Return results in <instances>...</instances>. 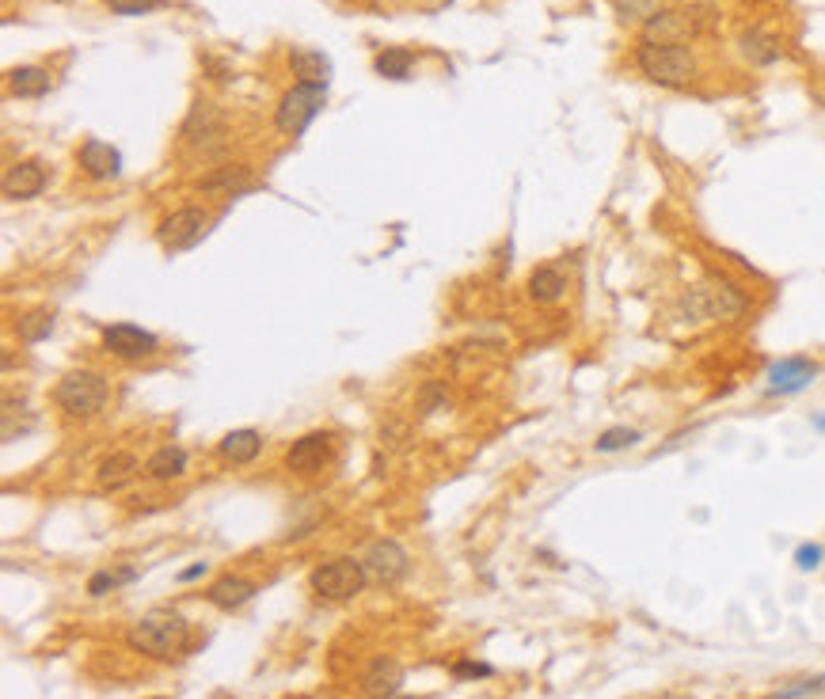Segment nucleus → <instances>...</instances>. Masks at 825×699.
I'll use <instances>...</instances> for the list:
<instances>
[{"label":"nucleus","mask_w":825,"mask_h":699,"mask_svg":"<svg viewBox=\"0 0 825 699\" xmlns=\"http://www.w3.org/2000/svg\"><path fill=\"white\" fill-rule=\"evenodd\" d=\"M749 308V297L719 274H708L704 282L689 285L681 293V316L689 323H734L742 320Z\"/></svg>","instance_id":"nucleus-1"},{"label":"nucleus","mask_w":825,"mask_h":699,"mask_svg":"<svg viewBox=\"0 0 825 699\" xmlns=\"http://www.w3.org/2000/svg\"><path fill=\"white\" fill-rule=\"evenodd\" d=\"M191 643V624L172 612V608H153L149 616H141L130 631H126V646L134 654L156 658V662H172L175 654H183Z\"/></svg>","instance_id":"nucleus-2"},{"label":"nucleus","mask_w":825,"mask_h":699,"mask_svg":"<svg viewBox=\"0 0 825 699\" xmlns=\"http://www.w3.org/2000/svg\"><path fill=\"white\" fill-rule=\"evenodd\" d=\"M635 65L658 88H689L700 73L689 46H670V42H639Z\"/></svg>","instance_id":"nucleus-3"},{"label":"nucleus","mask_w":825,"mask_h":699,"mask_svg":"<svg viewBox=\"0 0 825 699\" xmlns=\"http://www.w3.org/2000/svg\"><path fill=\"white\" fill-rule=\"evenodd\" d=\"M54 399L69 418H96L111 399V384L92 369H73L58 380Z\"/></svg>","instance_id":"nucleus-4"},{"label":"nucleus","mask_w":825,"mask_h":699,"mask_svg":"<svg viewBox=\"0 0 825 699\" xmlns=\"http://www.w3.org/2000/svg\"><path fill=\"white\" fill-rule=\"evenodd\" d=\"M324 107H327V84H305V80H297V84L278 99L274 126H278V133H286V137H301Z\"/></svg>","instance_id":"nucleus-5"},{"label":"nucleus","mask_w":825,"mask_h":699,"mask_svg":"<svg viewBox=\"0 0 825 699\" xmlns=\"http://www.w3.org/2000/svg\"><path fill=\"white\" fill-rule=\"evenodd\" d=\"M365 563L362 559H350V555H339V559H327L320 567L308 574V586L312 593H320L324 601H354L358 593L365 589Z\"/></svg>","instance_id":"nucleus-6"},{"label":"nucleus","mask_w":825,"mask_h":699,"mask_svg":"<svg viewBox=\"0 0 825 699\" xmlns=\"http://www.w3.org/2000/svg\"><path fill=\"white\" fill-rule=\"evenodd\" d=\"M103 346H107V354H115L122 361H141L153 358L160 339L153 331L137 327V323H111V327H103Z\"/></svg>","instance_id":"nucleus-7"},{"label":"nucleus","mask_w":825,"mask_h":699,"mask_svg":"<svg viewBox=\"0 0 825 699\" xmlns=\"http://www.w3.org/2000/svg\"><path fill=\"white\" fill-rule=\"evenodd\" d=\"M202 236H206V213L194 206L164 217L160 228H156V240L168 247V251H187V247H194Z\"/></svg>","instance_id":"nucleus-8"},{"label":"nucleus","mask_w":825,"mask_h":699,"mask_svg":"<svg viewBox=\"0 0 825 699\" xmlns=\"http://www.w3.org/2000/svg\"><path fill=\"white\" fill-rule=\"evenodd\" d=\"M362 563H365V574H369L377 586H396L403 574H407V567H411L407 551H403L396 540H377V544H369Z\"/></svg>","instance_id":"nucleus-9"},{"label":"nucleus","mask_w":825,"mask_h":699,"mask_svg":"<svg viewBox=\"0 0 825 699\" xmlns=\"http://www.w3.org/2000/svg\"><path fill=\"white\" fill-rule=\"evenodd\" d=\"M814 377H818V365L810 358H784L768 369L765 392L768 396H795V392L810 388Z\"/></svg>","instance_id":"nucleus-10"},{"label":"nucleus","mask_w":825,"mask_h":699,"mask_svg":"<svg viewBox=\"0 0 825 699\" xmlns=\"http://www.w3.org/2000/svg\"><path fill=\"white\" fill-rule=\"evenodd\" d=\"M696 31H700L696 16L662 8V12H654V16L643 23V42H670V46H685Z\"/></svg>","instance_id":"nucleus-11"},{"label":"nucleus","mask_w":825,"mask_h":699,"mask_svg":"<svg viewBox=\"0 0 825 699\" xmlns=\"http://www.w3.org/2000/svg\"><path fill=\"white\" fill-rule=\"evenodd\" d=\"M77 164L84 168L88 179L107 183V179H118V171H122V152L115 145H107V141H99V137H88L77 152Z\"/></svg>","instance_id":"nucleus-12"},{"label":"nucleus","mask_w":825,"mask_h":699,"mask_svg":"<svg viewBox=\"0 0 825 699\" xmlns=\"http://www.w3.org/2000/svg\"><path fill=\"white\" fill-rule=\"evenodd\" d=\"M0 190H4V198H12V202L39 198L42 190H46V168H42L39 160H20V164H12V168L4 171Z\"/></svg>","instance_id":"nucleus-13"},{"label":"nucleus","mask_w":825,"mask_h":699,"mask_svg":"<svg viewBox=\"0 0 825 699\" xmlns=\"http://www.w3.org/2000/svg\"><path fill=\"white\" fill-rule=\"evenodd\" d=\"M221 133H225V118H221V111H217L213 103H194V111L187 114V122H183L187 145H194V149H210L213 141H221Z\"/></svg>","instance_id":"nucleus-14"},{"label":"nucleus","mask_w":825,"mask_h":699,"mask_svg":"<svg viewBox=\"0 0 825 699\" xmlns=\"http://www.w3.org/2000/svg\"><path fill=\"white\" fill-rule=\"evenodd\" d=\"M327 453H331V437L305 434L301 441H293V449L286 453V468L297 475H316L320 468H324Z\"/></svg>","instance_id":"nucleus-15"},{"label":"nucleus","mask_w":825,"mask_h":699,"mask_svg":"<svg viewBox=\"0 0 825 699\" xmlns=\"http://www.w3.org/2000/svg\"><path fill=\"white\" fill-rule=\"evenodd\" d=\"M403 684V665L396 658H373L369 669L362 673V692L373 699H388L396 696Z\"/></svg>","instance_id":"nucleus-16"},{"label":"nucleus","mask_w":825,"mask_h":699,"mask_svg":"<svg viewBox=\"0 0 825 699\" xmlns=\"http://www.w3.org/2000/svg\"><path fill=\"white\" fill-rule=\"evenodd\" d=\"M255 597V586L240 574H221L210 589H206V601L221 612H232V608H244Z\"/></svg>","instance_id":"nucleus-17"},{"label":"nucleus","mask_w":825,"mask_h":699,"mask_svg":"<svg viewBox=\"0 0 825 699\" xmlns=\"http://www.w3.org/2000/svg\"><path fill=\"white\" fill-rule=\"evenodd\" d=\"M738 46H742V57H746L749 65H757V69L780 61V38L761 31V27H749L746 35L738 38Z\"/></svg>","instance_id":"nucleus-18"},{"label":"nucleus","mask_w":825,"mask_h":699,"mask_svg":"<svg viewBox=\"0 0 825 699\" xmlns=\"http://www.w3.org/2000/svg\"><path fill=\"white\" fill-rule=\"evenodd\" d=\"M529 297L537 304H556L563 301V293H567V274L559 270V266H537L533 274H529Z\"/></svg>","instance_id":"nucleus-19"},{"label":"nucleus","mask_w":825,"mask_h":699,"mask_svg":"<svg viewBox=\"0 0 825 699\" xmlns=\"http://www.w3.org/2000/svg\"><path fill=\"white\" fill-rule=\"evenodd\" d=\"M141 472V460H137L134 453H115L107 456L103 464H99V487L103 491H118V487H126V483H134V475Z\"/></svg>","instance_id":"nucleus-20"},{"label":"nucleus","mask_w":825,"mask_h":699,"mask_svg":"<svg viewBox=\"0 0 825 699\" xmlns=\"http://www.w3.org/2000/svg\"><path fill=\"white\" fill-rule=\"evenodd\" d=\"M259 449H263L259 430H232V434H225L221 445H217V453L225 456L229 464H251V460L259 456Z\"/></svg>","instance_id":"nucleus-21"},{"label":"nucleus","mask_w":825,"mask_h":699,"mask_svg":"<svg viewBox=\"0 0 825 699\" xmlns=\"http://www.w3.org/2000/svg\"><path fill=\"white\" fill-rule=\"evenodd\" d=\"M183 472H187V453H183V449H175V445H164V449H156V453L145 460V475L156 479V483L179 479Z\"/></svg>","instance_id":"nucleus-22"},{"label":"nucleus","mask_w":825,"mask_h":699,"mask_svg":"<svg viewBox=\"0 0 825 699\" xmlns=\"http://www.w3.org/2000/svg\"><path fill=\"white\" fill-rule=\"evenodd\" d=\"M289 65L305 84H327V76H331V61L320 50H308V46H297L289 54Z\"/></svg>","instance_id":"nucleus-23"},{"label":"nucleus","mask_w":825,"mask_h":699,"mask_svg":"<svg viewBox=\"0 0 825 699\" xmlns=\"http://www.w3.org/2000/svg\"><path fill=\"white\" fill-rule=\"evenodd\" d=\"M8 88L20 99H39V95L50 92V73L39 69V65H20V69L8 73Z\"/></svg>","instance_id":"nucleus-24"},{"label":"nucleus","mask_w":825,"mask_h":699,"mask_svg":"<svg viewBox=\"0 0 825 699\" xmlns=\"http://www.w3.org/2000/svg\"><path fill=\"white\" fill-rule=\"evenodd\" d=\"M373 69H377V76H384V80H407V76H411V50L384 46L381 54L373 57Z\"/></svg>","instance_id":"nucleus-25"},{"label":"nucleus","mask_w":825,"mask_h":699,"mask_svg":"<svg viewBox=\"0 0 825 699\" xmlns=\"http://www.w3.org/2000/svg\"><path fill=\"white\" fill-rule=\"evenodd\" d=\"M16 331H20L23 342L50 339V331H54V312H46V308H35V312H27V316H20V320H16Z\"/></svg>","instance_id":"nucleus-26"},{"label":"nucleus","mask_w":825,"mask_h":699,"mask_svg":"<svg viewBox=\"0 0 825 699\" xmlns=\"http://www.w3.org/2000/svg\"><path fill=\"white\" fill-rule=\"evenodd\" d=\"M202 187L206 190H229V194H236V190L251 187V175H248L244 164H232V168H221V171H213V175H206V179H202Z\"/></svg>","instance_id":"nucleus-27"},{"label":"nucleus","mask_w":825,"mask_h":699,"mask_svg":"<svg viewBox=\"0 0 825 699\" xmlns=\"http://www.w3.org/2000/svg\"><path fill=\"white\" fill-rule=\"evenodd\" d=\"M639 430H632V426H609V430H601V437L594 441L597 453H620V449H632L635 441H639Z\"/></svg>","instance_id":"nucleus-28"},{"label":"nucleus","mask_w":825,"mask_h":699,"mask_svg":"<svg viewBox=\"0 0 825 699\" xmlns=\"http://www.w3.org/2000/svg\"><path fill=\"white\" fill-rule=\"evenodd\" d=\"M137 570L134 567H122V570H99V574H92V582H88V593L92 597H103V593H111V589L126 586V582H134Z\"/></svg>","instance_id":"nucleus-29"},{"label":"nucleus","mask_w":825,"mask_h":699,"mask_svg":"<svg viewBox=\"0 0 825 699\" xmlns=\"http://www.w3.org/2000/svg\"><path fill=\"white\" fill-rule=\"evenodd\" d=\"M613 8L620 19H639V23H647L654 12H662V0H613Z\"/></svg>","instance_id":"nucleus-30"},{"label":"nucleus","mask_w":825,"mask_h":699,"mask_svg":"<svg viewBox=\"0 0 825 699\" xmlns=\"http://www.w3.org/2000/svg\"><path fill=\"white\" fill-rule=\"evenodd\" d=\"M160 4H164V0H107V8H111L115 16H145V12H153Z\"/></svg>","instance_id":"nucleus-31"},{"label":"nucleus","mask_w":825,"mask_h":699,"mask_svg":"<svg viewBox=\"0 0 825 699\" xmlns=\"http://www.w3.org/2000/svg\"><path fill=\"white\" fill-rule=\"evenodd\" d=\"M818 692H825V677H810V681H799L791 684V688H780L772 699H803V696H818Z\"/></svg>","instance_id":"nucleus-32"},{"label":"nucleus","mask_w":825,"mask_h":699,"mask_svg":"<svg viewBox=\"0 0 825 699\" xmlns=\"http://www.w3.org/2000/svg\"><path fill=\"white\" fill-rule=\"evenodd\" d=\"M822 555H825L822 544H799V548H795V567L799 570H818L822 567Z\"/></svg>","instance_id":"nucleus-33"},{"label":"nucleus","mask_w":825,"mask_h":699,"mask_svg":"<svg viewBox=\"0 0 825 699\" xmlns=\"http://www.w3.org/2000/svg\"><path fill=\"white\" fill-rule=\"evenodd\" d=\"M495 669L491 665H483V662H457L453 665V677L457 681H476V677H491Z\"/></svg>","instance_id":"nucleus-34"},{"label":"nucleus","mask_w":825,"mask_h":699,"mask_svg":"<svg viewBox=\"0 0 825 699\" xmlns=\"http://www.w3.org/2000/svg\"><path fill=\"white\" fill-rule=\"evenodd\" d=\"M206 563H194V567H187L183 570V574H179V582H198V578H202V574H206Z\"/></svg>","instance_id":"nucleus-35"},{"label":"nucleus","mask_w":825,"mask_h":699,"mask_svg":"<svg viewBox=\"0 0 825 699\" xmlns=\"http://www.w3.org/2000/svg\"><path fill=\"white\" fill-rule=\"evenodd\" d=\"M388 699H423V696H400V692H396V696H388Z\"/></svg>","instance_id":"nucleus-36"},{"label":"nucleus","mask_w":825,"mask_h":699,"mask_svg":"<svg viewBox=\"0 0 825 699\" xmlns=\"http://www.w3.org/2000/svg\"><path fill=\"white\" fill-rule=\"evenodd\" d=\"M814 426H818V430H825V418H814Z\"/></svg>","instance_id":"nucleus-37"},{"label":"nucleus","mask_w":825,"mask_h":699,"mask_svg":"<svg viewBox=\"0 0 825 699\" xmlns=\"http://www.w3.org/2000/svg\"><path fill=\"white\" fill-rule=\"evenodd\" d=\"M153 699H164V696H153Z\"/></svg>","instance_id":"nucleus-38"}]
</instances>
